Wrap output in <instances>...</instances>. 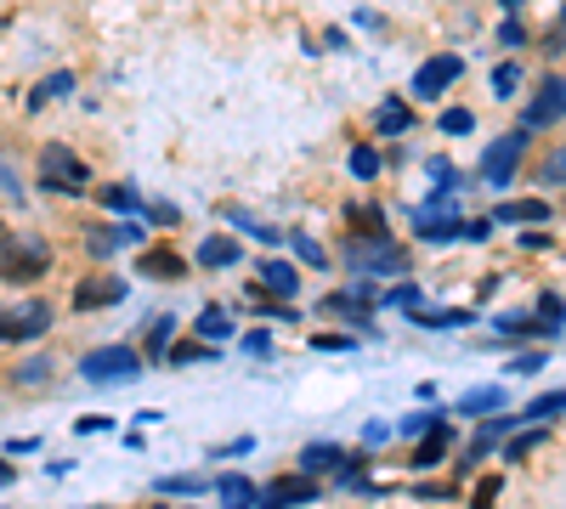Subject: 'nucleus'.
Wrapping results in <instances>:
<instances>
[{
    "label": "nucleus",
    "mask_w": 566,
    "mask_h": 509,
    "mask_svg": "<svg viewBox=\"0 0 566 509\" xmlns=\"http://www.w3.org/2000/svg\"><path fill=\"white\" fill-rule=\"evenodd\" d=\"M51 271V244L35 232H7L0 238V278L7 284H41Z\"/></svg>",
    "instance_id": "obj_1"
},
{
    "label": "nucleus",
    "mask_w": 566,
    "mask_h": 509,
    "mask_svg": "<svg viewBox=\"0 0 566 509\" xmlns=\"http://www.w3.org/2000/svg\"><path fill=\"white\" fill-rule=\"evenodd\" d=\"M346 261L362 271V278H396V271L408 266V255L391 244V238H380V232H369V238H357V244L346 250Z\"/></svg>",
    "instance_id": "obj_2"
},
{
    "label": "nucleus",
    "mask_w": 566,
    "mask_h": 509,
    "mask_svg": "<svg viewBox=\"0 0 566 509\" xmlns=\"http://www.w3.org/2000/svg\"><path fill=\"white\" fill-rule=\"evenodd\" d=\"M80 373H85L91 385H119V380H137V373H142V357L130 351V346H103V351L85 357Z\"/></svg>",
    "instance_id": "obj_3"
},
{
    "label": "nucleus",
    "mask_w": 566,
    "mask_h": 509,
    "mask_svg": "<svg viewBox=\"0 0 566 509\" xmlns=\"http://www.w3.org/2000/svg\"><path fill=\"white\" fill-rule=\"evenodd\" d=\"M46 328H51V305L46 300L0 305V339H41Z\"/></svg>",
    "instance_id": "obj_4"
},
{
    "label": "nucleus",
    "mask_w": 566,
    "mask_h": 509,
    "mask_svg": "<svg viewBox=\"0 0 566 509\" xmlns=\"http://www.w3.org/2000/svg\"><path fill=\"white\" fill-rule=\"evenodd\" d=\"M41 182L57 187V193H85V164H80L69 148L51 142V148L41 153Z\"/></svg>",
    "instance_id": "obj_5"
},
{
    "label": "nucleus",
    "mask_w": 566,
    "mask_h": 509,
    "mask_svg": "<svg viewBox=\"0 0 566 509\" xmlns=\"http://www.w3.org/2000/svg\"><path fill=\"white\" fill-rule=\"evenodd\" d=\"M521 148H527V136H521V130H516V136H498V142L487 148V159H482V176H487L493 187H510L516 164H521Z\"/></svg>",
    "instance_id": "obj_6"
},
{
    "label": "nucleus",
    "mask_w": 566,
    "mask_h": 509,
    "mask_svg": "<svg viewBox=\"0 0 566 509\" xmlns=\"http://www.w3.org/2000/svg\"><path fill=\"white\" fill-rule=\"evenodd\" d=\"M142 238V221H114V227H85V250H91V261H103V255H114V250H130Z\"/></svg>",
    "instance_id": "obj_7"
},
{
    "label": "nucleus",
    "mask_w": 566,
    "mask_h": 509,
    "mask_svg": "<svg viewBox=\"0 0 566 509\" xmlns=\"http://www.w3.org/2000/svg\"><path fill=\"white\" fill-rule=\"evenodd\" d=\"M464 74V62L453 57V51H442V57H430L425 68H419V74H414V96H442L453 80Z\"/></svg>",
    "instance_id": "obj_8"
},
{
    "label": "nucleus",
    "mask_w": 566,
    "mask_h": 509,
    "mask_svg": "<svg viewBox=\"0 0 566 509\" xmlns=\"http://www.w3.org/2000/svg\"><path fill=\"white\" fill-rule=\"evenodd\" d=\"M555 119H566V80H544L539 102H532V108H527V130H539V125H555Z\"/></svg>",
    "instance_id": "obj_9"
},
{
    "label": "nucleus",
    "mask_w": 566,
    "mask_h": 509,
    "mask_svg": "<svg viewBox=\"0 0 566 509\" xmlns=\"http://www.w3.org/2000/svg\"><path fill=\"white\" fill-rule=\"evenodd\" d=\"M261 498H266V504H312V498H317V475H312V470H307V475H278V482L266 487Z\"/></svg>",
    "instance_id": "obj_10"
},
{
    "label": "nucleus",
    "mask_w": 566,
    "mask_h": 509,
    "mask_svg": "<svg viewBox=\"0 0 566 509\" xmlns=\"http://www.w3.org/2000/svg\"><path fill=\"white\" fill-rule=\"evenodd\" d=\"M125 300V278H85L74 289V305L80 312H96V305H119Z\"/></svg>",
    "instance_id": "obj_11"
},
{
    "label": "nucleus",
    "mask_w": 566,
    "mask_h": 509,
    "mask_svg": "<svg viewBox=\"0 0 566 509\" xmlns=\"http://www.w3.org/2000/svg\"><path fill=\"white\" fill-rule=\"evenodd\" d=\"M182 255L176 250H142L137 255V278H159V284H171V278H182Z\"/></svg>",
    "instance_id": "obj_12"
},
{
    "label": "nucleus",
    "mask_w": 566,
    "mask_h": 509,
    "mask_svg": "<svg viewBox=\"0 0 566 509\" xmlns=\"http://www.w3.org/2000/svg\"><path fill=\"white\" fill-rule=\"evenodd\" d=\"M261 284L273 289V294H284V300H289L294 289H301V278H294V266H289V261H266V266H261Z\"/></svg>",
    "instance_id": "obj_13"
},
{
    "label": "nucleus",
    "mask_w": 566,
    "mask_h": 509,
    "mask_svg": "<svg viewBox=\"0 0 566 509\" xmlns=\"http://www.w3.org/2000/svg\"><path fill=\"white\" fill-rule=\"evenodd\" d=\"M498 221H550V204L544 198H516V204H498Z\"/></svg>",
    "instance_id": "obj_14"
},
{
    "label": "nucleus",
    "mask_w": 566,
    "mask_h": 509,
    "mask_svg": "<svg viewBox=\"0 0 566 509\" xmlns=\"http://www.w3.org/2000/svg\"><path fill=\"white\" fill-rule=\"evenodd\" d=\"M442 453H448V425H430V436H425L419 448H414V464H419V470H430V464H437Z\"/></svg>",
    "instance_id": "obj_15"
},
{
    "label": "nucleus",
    "mask_w": 566,
    "mask_h": 509,
    "mask_svg": "<svg viewBox=\"0 0 566 509\" xmlns=\"http://www.w3.org/2000/svg\"><path fill=\"white\" fill-rule=\"evenodd\" d=\"M198 261L205 266H239V244H232V238H205V244H198Z\"/></svg>",
    "instance_id": "obj_16"
},
{
    "label": "nucleus",
    "mask_w": 566,
    "mask_h": 509,
    "mask_svg": "<svg viewBox=\"0 0 566 509\" xmlns=\"http://www.w3.org/2000/svg\"><path fill=\"white\" fill-rule=\"evenodd\" d=\"M323 312L328 317H362V312H369V294H328Z\"/></svg>",
    "instance_id": "obj_17"
},
{
    "label": "nucleus",
    "mask_w": 566,
    "mask_h": 509,
    "mask_svg": "<svg viewBox=\"0 0 566 509\" xmlns=\"http://www.w3.org/2000/svg\"><path fill=\"white\" fill-rule=\"evenodd\" d=\"M487 407H505V391H471V396H459L453 414H487Z\"/></svg>",
    "instance_id": "obj_18"
},
{
    "label": "nucleus",
    "mask_w": 566,
    "mask_h": 509,
    "mask_svg": "<svg viewBox=\"0 0 566 509\" xmlns=\"http://www.w3.org/2000/svg\"><path fill=\"white\" fill-rule=\"evenodd\" d=\"M301 464H307L312 475H323V470H335V464H340V448H328V441H323V448H317V441H312V448L301 453Z\"/></svg>",
    "instance_id": "obj_19"
},
{
    "label": "nucleus",
    "mask_w": 566,
    "mask_h": 509,
    "mask_svg": "<svg viewBox=\"0 0 566 509\" xmlns=\"http://www.w3.org/2000/svg\"><path fill=\"white\" fill-rule=\"evenodd\" d=\"M221 498H232V504H261V487H250L244 475H221Z\"/></svg>",
    "instance_id": "obj_20"
},
{
    "label": "nucleus",
    "mask_w": 566,
    "mask_h": 509,
    "mask_svg": "<svg viewBox=\"0 0 566 509\" xmlns=\"http://www.w3.org/2000/svg\"><path fill=\"white\" fill-rule=\"evenodd\" d=\"M18 385H23V391H35V385H51V362H41V357H28V362L18 368Z\"/></svg>",
    "instance_id": "obj_21"
},
{
    "label": "nucleus",
    "mask_w": 566,
    "mask_h": 509,
    "mask_svg": "<svg viewBox=\"0 0 566 509\" xmlns=\"http://www.w3.org/2000/svg\"><path fill=\"white\" fill-rule=\"evenodd\" d=\"M374 125L391 136V130H408V102H385V108L374 114Z\"/></svg>",
    "instance_id": "obj_22"
},
{
    "label": "nucleus",
    "mask_w": 566,
    "mask_h": 509,
    "mask_svg": "<svg viewBox=\"0 0 566 509\" xmlns=\"http://www.w3.org/2000/svg\"><path fill=\"white\" fill-rule=\"evenodd\" d=\"M351 176H362V182L380 176V153H374V148H357V153H351Z\"/></svg>",
    "instance_id": "obj_23"
},
{
    "label": "nucleus",
    "mask_w": 566,
    "mask_h": 509,
    "mask_svg": "<svg viewBox=\"0 0 566 509\" xmlns=\"http://www.w3.org/2000/svg\"><path fill=\"white\" fill-rule=\"evenodd\" d=\"M198 334H210V339H221V334H232V323L221 317V305H205V317H198Z\"/></svg>",
    "instance_id": "obj_24"
},
{
    "label": "nucleus",
    "mask_w": 566,
    "mask_h": 509,
    "mask_svg": "<svg viewBox=\"0 0 566 509\" xmlns=\"http://www.w3.org/2000/svg\"><path fill=\"white\" fill-rule=\"evenodd\" d=\"M96 198H103L108 210H137V193L130 187H96Z\"/></svg>",
    "instance_id": "obj_25"
},
{
    "label": "nucleus",
    "mask_w": 566,
    "mask_h": 509,
    "mask_svg": "<svg viewBox=\"0 0 566 509\" xmlns=\"http://www.w3.org/2000/svg\"><path fill=\"white\" fill-rule=\"evenodd\" d=\"M69 85H74V74H51V80H41V85H35V108H41V102H51V96H62Z\"/></svg>",
    "instance_id": "obj_26"
},
{
    "label": "nucleus",
    "mask_w": 566,
    "mask_h": 509,
    "mask_svg": "<svg viewBox=\"0 0 566 509\" xmlns=\"http://www.w3.org/2000/svg\"><path fill=\"white\" fill-rule=\"evenodd\" d=\"M516 85H521V68H516V62H505V68H493V91H498V96H510Z\"/></svg>",
    "instance_id": "obj_27"
},
{
    "label": "nucleus",
    "mask_w": 566,
    "mask_h": 509,
    "mask_svg": "<svg viewBox=\"0 0 566 509\" xmlns=\"http://www.w3.org/2000/svg\"><path fill=\"white\" fill-rule=\"evenodd\" d=\"M555 407H566V391H550V396H539V402H532L521 419H544V414H555Z\"/></svg>",
    "instance_id": "obj_28"
},
{
    "label": "nucleus",
    "mask_w": 566,
    "mask_h": 509,
    "mask_svg": "<svg viewBox=\"0 0 566 509\" xmlns=\"http://www.w3.org/2000/svg\"><path fill=\"white\" fill-rule=\"evenodd\" d=\"M544 182H566V148H555L550 159H544V170H539Z\"/></svg>",
    "instance_id": "obj_29"
},
{
    "label": "nucleus",
    "mask_w": 566,
    "mask_h": 509,
    "mask_svg": "<svg viewBox=\"0 0 566 509\" xmlns=\"http://www.w3.org/2000/svg\"><path fill=\"white\" fill-rule=\"evenodd\" d=\"M471 125H476V119L464 114V108H448V114H442V130H448V136H464V130H471Z\"/></svg>",
    "instance_id": "obj_30"
},
{
    "label": "nucleus",
    "mask_w": 566,
    "mask_h": 509,
    "mask_svg": "<svg viewBox=\"0 0 566 509\" xmlns=\"http://www.w3.org/2000/svg\"><path fill=\"white\" fill-rule=\"evenodd\" d=\"M294 250H301V261H312V266H323V261H328V255L312 244V238H294Z\"/></svg>",
    "instance_id": "obj_31"
},
{
    "label": "nucleus",
    "mask_w": 566,
    "mask_h": 509,
    "mask_svg": "<svg viewBox=\"0 0 566 509\" xmlns=\"http://www.w3.org/2000/svg\"><path fill=\"white\" fill-rule=\"evenodd\" d=\"M198 357H210V351H205V346H176V351H171V362H198Z\"/></svg>",
    "instance_id": "obj_32"
},
{
    "label": "nucleus",
    "mask_w": 566,
    "mask_h": 509,
    "mask_svg": "<svg viewBox=\"0 0 566 509\" xmlns=\"http://www.w3.org/2000/svg\"><path fill=\"white\" fill-rule=\"evenodd\" d=\"M164 493H198V482H193V475H171V482H164Z\"/></svg>",
    "instance_id": "obj_33"
},
{
    "label": "nucleus",
    "mask_w": 566,
    "mask_h": 509,
    "mask_svg": "<svg viewBox=\"0 0 566 509\" xmlns=\"http://www.w3.org/2000/svg\"><path fill=\"white\" fill-rule=\"evenodd\" d=\"M532 448H539V436H516V441H510V459H521V453H532Z\"/></svg>",
    "instance_id": "obj_34"
}]
</instances>
